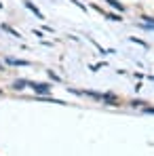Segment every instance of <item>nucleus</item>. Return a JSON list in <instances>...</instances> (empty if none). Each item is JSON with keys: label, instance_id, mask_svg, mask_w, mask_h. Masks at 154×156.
Listing matches in <instances>:
<instances>
[{"label": "nucleus", "instance_id": "423d86ee", "mask_svg": "<svg viewBox=\"0 0 154 156\" xmlns=\"http://www.w3.org/2000/svg\"><path fill=\"white\" fill-rule=\"evenodd\" d=\"M108 19H110V21H120V17H118V15H112V13H108Z\"/></svg>", "mask_w": 154, "mask_h": 156}, {"label": "nucleus", "instance_id": "6e6552de", "mask_svg": "<svg viewBox=\"0 0 154 156\" xmlns=\"http://www.w3.org/2000/svg\"><path fill=\"white\" fill-rule=\"evenodd\" d=\"M146 112H152L154 114V108H146Z\"/></svg>", "mask_w": 154, "mask_h": 156}, {"label": "nucleus", "instance_id": "f257e3e1", "mask_svg": "<svg viewBox=\"0 0 154 156\" xmlns=\"http://www.w3.org/2000/svg\"><path fill=\"white\" fill-rule=\"evenodd\" d=\"M38 95H45V93H51V84H42V82H32L30 84Z\"/></svg>", "mask_w": 154, "mask_h": 156}, {"label": "nucleus", "instance_id": "f03ea898", "mask_svg": "<svg viewBox=\"0 0 154 156\" xmlns=\"http://www.w3.org/2000/svg\"><path fill=\"white\" fill-rule=\"evenodd\" d=\"M6 63H11V66H30L27 61H21V59H13V57H9V59H6Z\"/></svg>", "mask_w": 154, "mask_h": 156}, {"label": "nucleus", "instance_id": "39448f33", "mask_svg": "<svg viewBox=\"0 0 154 156\" xmlns=\"http://www.w3.org/2000/svg\"><path fill=\"white\" fill-rule=\"evenodd\" d=\"M106 2H108L110 6H114V9H118V11H123V4H120L118 0H106Z\"/></svg>", "mask_w": 154, "mask_h": 156}, {"label": "nucleus", "instance_id": "0eeeda50", "mask_svg": "<svg viewBox=\"0 0 154 156\" xmlns=\"http://www.w3.org/2000/svg\"><path fill=\"white\" fill-rule=\"evenodd\" d=\"M2 27H4V30H6V32H11V34H13V36H19V32H15V30H11V27H9V26H2Z\"/></svg>", "mask_w": 154, "mask_h": 156}, {"label": "nucleus", "instance_id": "20e7f679", "mask_svg": "<svg viewBox=\"0 0 154 156\" xmlns=\"http://www.w3.org/2000/svg\"><path fill=\"white\" fill-rule=\"evenodd\" d=\"M26 84H27L26 80H15V82H13V89H15V91H19V89H23Z\"/></svg>", "mask_w": 154, "mask_h": 156}, {"label": "nucleus", "instance_id": "7ed1b4c3", "mask_svg": "<svg viewBox=\"0 0 154 156\" xmlns=\"http://www.w3.org/2000/svg\"><path fill=\"white\" fill-rule=\"evenodd\" d=\"M26 6H27V9H32V11L36 13V17H38V19H45V15H42V13H40V11H38V9H36L32 2H27V0H26Z\"/></svg>", "mask_w": 154, "mask_h": 156}]
</instances>
